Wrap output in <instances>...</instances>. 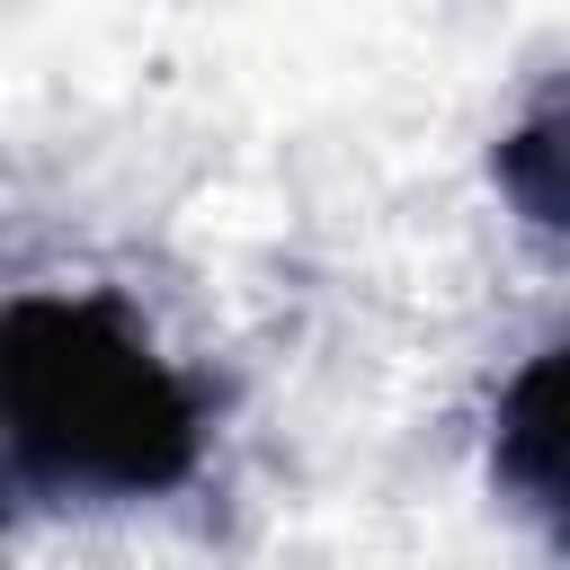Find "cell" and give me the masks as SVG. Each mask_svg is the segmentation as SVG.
<instances>
[{
  "label": "cell",
  "mask_w": 570,
  "mask_h": 570,
  "mask_svg": "<svg viewBox=\"0 0 570 570\" xmlns=\"http://www.w3.org/2000/svg\"><path fill=\"white\" fill-rule=\"evenodd\" d=\"M0 410L27 481L62 490H169L196 472L205 419L169 356L116 303L18 294L0 321Z\"/></svg>",
  "instance_id": "1"
},
{
  "label": "cell",
  "mask_w": 570,
  "mask_h": 570,
  "mask_svg": "<svg viewBox=\"0 0 570 570\" xmlns=\"http://www.w3.org/2000/svg\"><path fill=\"white\" fill-rule=\"evenodd\" d=\"M490 178H499V196H508L525 223L570 232V89H543V98L508 125Z\"/></svg>",
  "instance_id": "3"
},
{
  "label": "cell",
  "mask_w": 570,
  "mask_h": 570,
  "mask_svg": "<svg viewBox=\"0 0 570 570\" xmlns=\"http://www.w3.org/2000/svg\"><path fill=\"white\" fill-rule=\"evenodd\" d=\"M499 490L570 552V338L525 356L499 392V436H490Z\"/></svg>",
  "instance_id": "2"
}]
</instances>
